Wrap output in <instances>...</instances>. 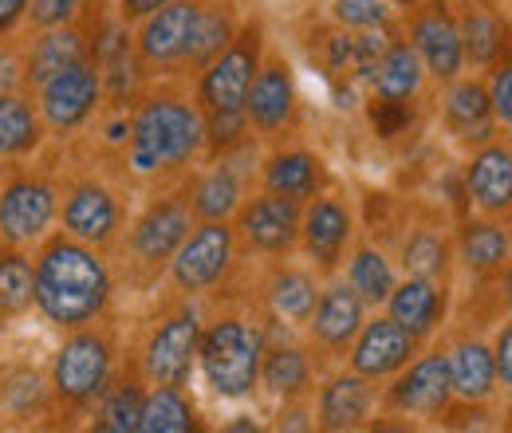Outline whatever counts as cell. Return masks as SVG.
I'll list each match as a JSON object with an SVG mask.
<instances>
[{
  "label": "cell",
  "instance_id": "cell-1",
  "mask_svg": "<svg viewBox=\"0 0 512 433\" xmlns=\"http://www.w3.org/2000/svg\"><path fill=\"white\" fill-rule=\"evenodd\" d=\"M107 296H111V280H107V268L95 260V252H87L75 241H60L40 256L36 304L52 323L79 327L103 311Z\"/></svg>",
  "mask_w": 512,
  "mask_h": 433
},
{
  "label": "cell",
  "instance_id": "cell-2",
  "mask_svg": "<svg viewBox=\"0 0 512 433\" xmlns=\"http://www.w3.org/2000/svg\"><path fill=\"white\" fill-rule=\"evenodd\" d=\"M205 142V123L182 99H150L130 123V166L138 174H158L193 158Z\"/></svg>",
  "mask_w": 512,
  "mask_h": 433
},
{
  "label": "cell",
  "instance_id": "cell-3",
  "mask_svg": "<svg viewBox=\"0 0 512 433\" xmlns=\"http://www.w3.org/2000/svg\"><path fill=\"white\" fill-rule=\"evenodd\" d=\"M201 371L209 386L221 398H245L260 378V359H264V339L260 331L241 323V319H217L201 343H197Z\"/></svg>",
  "mask_w": 512,
  "mask_h": 433
},
{
  "label": "cell",
  "instance_id": "cell-4",
  "mask_svg": "<svg viewBox=\"0 0 512 433\" xmlns=\"http://www.w3.org/2000/svg\"><path fill=\"white\" fill-rule=\"evenodd\" d=\"M256 71H260V32L249 28L217 60L205 63V75H201L205 111H245V99H249Z\"/></svg>",
  "mask_w": 512,
  "mask_h": 433
},
{
  "label": "cell",
  "instance_id": "cell-5",
  "mask_svg": "<svg viewBox=\"0 0 512 433\" xmlns=\"http://www.w3.org/2000/svg\"><path fill=\"white\" fill-rule=\"evenodd\" d=\"M233 260V229L225 221H205L174 252V284L182 292L213 288Z\"/></svg>",
  "mask_w": 512,
  "mask_h": 433
},
{
  "label": "cell",
  "instance_id": "cell-6",
  "mask_svg": "<svg viewBox=\"0 0 512 433\" xmlns=\"http://www.w3.org/2000/svg\"><path fill=\"white\" fill-rule=\"evenodd\" d=\"M197 343H201V323H197V311L186 308L178 315H170L150 347H146V374L158 382V386H182L190 378V367L197 359Z\"/></svg>",
  "mask_w": 512,
  "mask_h": 433
},
{
  "label": "cell",
  "instance_id": "cell-7",
  "mask_svg": "<svg viewBox=\"0 0 512 433\" xmlns=\"http://www.w3.org/2000/svg\"><path fill=\"white\" fill-rule=\"evenodd\" d=\"M99 87H103L99 71L83 60L64 67L48 83H40V99H44L40 107H44L48 126L52 130H71V126L83 123L99 103Z\"/></svg>",
  "mask_w": 512,
  "mask_h": 433
},
{
  "label": "cell",
  "instance_id": "cell-8",
  "mask_svg": "<svg viewBox=\"0 0 512 433\" xmlns=\"http://www.w3.org/2000/svg\"><path fill=\"white\" fill-rule=\"evenodd\" d=\"M414 351H418V335H410L398 319H371L355 335L351 367L363 378H386V374L410 367Z\"/></svg>",
  "mask_w": 512,
  "mask_h": 433
},
{
  "label": "cell",
  "instance_id": "cell-9",
  "mask_svg": "<svg viewBox=\"0 0 512 433\" xmlns=\"http://www.w3.org/2000/svg\"><path fill=\"white\" fill-rule=\"evenodd\" d=\"M410 36H414V40H410L414 52L422 56L426 71H430L434 79H457V71L465 67V48H461V28H457V20L449 16V8L442 0L426 4V8L414 16Z\"/></svg>",
  "mask_w": 512,
  "mask_h": 433
},
{
  "label": "cell",
  "instance_id": "cell-10",
  "mask_svg": "<svg viewBox=\"0 0 512 433\" xmlns=\"http://www.w3.org/2000/svg\"><path fill=\"white\" fill-rule=\"evenodd\" d=\"M111 374V347L99 335H75L67 339L56 359V390L67 402H87L103 390Z\"/></svg>",
  "mask_w": 512,
  "mask_h": 433
},
{
  "label": "cell",
  "instance_id": "cell-11",
  "mask_svg": "<svg viewBox=\"0 0 512 433\" xmlns=\"http://www.w3.org/2000/svg\"><path fill=\"white\" fill-rule=\"evenodd\" d=\"M453 398V382H449V355H426L418 363H410V371L402 374L390 390V402L402 414H418V418H434L442 414Z\"/></svg>",
  "mask_w": 512,
  "mask_h": 433
},
{
  "label": "cell",
  "instance_id": "cell-12",
  "mask_svg": "<svg viewBox=\"0 0 512 433\" xmlns=\"http://www.w3.org/2000/svg\"><path fill=\"white\" fill-rule=\"evenodd\" d=\"M241 233L256 252H288L300 237V201L264 193L241 213Z\"/></svg>",
  "mask_w": 512,
  "mask_h": 433
},
{
  "label": "cell",
  "instance_id": "cell-13",
  "mask_svg": "<svg viewBox=\"0 0 512 433\" xmlns=\"http://www.w3.org/2000/svg\"><path fill=\"white\" fill-rule=\"evenodd\" d=\"M296 111V83H292V71L288 63H268L260 67L249 87V99H245V115L256 130L272 134L292 119Z\"/></svg>",
  "mask_w": 512,
  "mask_h": 433
},
{
  "label": "cell",
  "instance_id": "cell-14",
  "mask_svg": "<svg viewBox=\"0 0 512 433\" xmlns=\"http://www.w3.org/2000/svg\"><path fill=\"white\" fill-rule=\"evenodd\" d=\"M56 213V201H52V189L40 186V182H16V186L4 189L0 197V233L8 241H32L48 229Z\"/></svg>",
  "mask_w": 512,
  "mask_h": 433
},
{
  "label": "cell",
  "instance_id": "cell-15",
  "mask_svg": "<svg viewBox=\"0 0 512 433\" xmlns=\"http://www.w3.org/2000/svg\"><path fill=\"white\" fill-rule=\"evenodd\" d=\"M193 16H197V4H193V0H170V4H162L158 12H150L146 24H142V36H138L142 60L170 63V60H178V56H186V40H190Z\"/></svg>",
  "mask_w": 512,
  "mask_h": 433
},
{
  "label": "cell",
  "instance_id": "cell-16",
  "mask_svg": "<svg viewBox=\"0 0 512 433\" xmlns=\"http://www.w3.org/2000/svg\"><path fill=\"white\" fill-rule=\"evenodd\" d=\"M465 189L485 213H493V217L512 213V150L485 146L481 154H473V162L465 170Z\"/></svg>",
  "mask_w": 512,
  "mask_h": 433
},
{
  "label": "cell",
  "instance_id": "cell-17",
  "mask_svg": "<svg viewBox=\"0 0 512 433\" xmlns=\"http://www.w3.org/2000/svg\"><path fill=\"white\" fill-rule=\"evenodd\" d=\"M359 327H363V300L355 296L351 284H331L327 292H320L316 311H312V335L323 347L331 351L351 347Z\"/></svg>",
  "mask_w": 512,
  "mask_h": 433
},
{
  "label": "cell",
  "instance_id": "cell-18",
  "mask_svg": "<svg viewBox=\"0 0 512 433\" xmlns=\"http://www.w3.org/2000/svg\"><path fill=\"white\" fill-rule=\"evenodd\" d=\"M190 237V209L182 201H158L138 225H134V252L150 264L170 260L178 245Z\"/></svg>",
  "mask_w": 512,
  "mask_h": 433
},
{
  "label": "cell",
  "instance_id": "cell-19",
  "mask_svg": "<svg viewBox=\"0 0 512 433\" xmlns=\"http://www.w3.org/2000/svg\"><path fill=\"white\" fill-rule=\"evenodd\" d=\"M300 237H304V248L320 260V268H331L343 248H347V237H351V213L343 201L335 197H320L304 221H300Z\"/></svg>",
  "mask_w": 512,
  "mask_h": 433
},
{
  "label": "cell",
  "instance_id": "cell-20",
  "mask_svg": "<svg viewBox=\"0 0 512 433\" xmlns=\"http://www.w3.org/2000/svg\"><path fill=\"white\" fill-rule=\"evenodd\" d=\"M390 304V319H398L410 335H430L446 311V292L438 280H422V276H410L406 284H394V292L386 296Z\"/></svg>",
  "mask_w": 512,
  "mask_h": 433
},
{
  "label": "cell",
  "instance_id": "cell-21",
  "mask_svg": "<svg viewBox=\"0 0 512 433\" xmlns=\"http://www.w3.org/2000/svg\"><path fill=\"white\" fill-rule=\"evenodd\" d=\"M64 225L75 241L103 245V241L115 233V225H119L115 197H111L103 186H79L71 197H67Z\"/></svg>",
  "mask_w": 512,
  "mask_h": 433
},
{
  "label": "cell",
  "instance_id": "cell-22",
  "mask_svg": "<svg viewBox=\"0 0 512 433\" xmlns=\"http://www.w3.org/2000/svg\"><path fill=\"white\" fill-rule=\"evenodd\" d=\"M457 28H461L465 60H473L477 67H497L501 56L509 52V24L481 4H465Z\"/></svg>",
  "mask_w": 512,
  "mask_h": 433
},
{
  "label": "cell",
  "instance_id": "cell-23",
  "mask_svg": "<svg viewBox=\"0 0 512 433\" xmlns=\"http://www.w3.org/2000/svg\"><path fill=\"white\" fill-rule=\"evenodd\" d=\"M371 414V386L363 374H339L320 394V426L323 430H355Z\"/></svg>",
  "mask_w": 512,
  "mask_h": 433
},
{
  "label": "cell",
  "instance_id": "cell-24",
  "mask_svg": "<svg viewBox=\"0 0 512 433\" xmlns=\"http://www.w3.org/2000/svg\"><path fill=\"white\" fill-rule=\"evenodd\" d=\"M449 382L461 402H485L497 390V363L485 343H457L449 355Z\"/></svg>",
  "mask_w": 512,
  "mask_h": 433
},
{
  "label": "cell",
  "instance_id": "cell-25",
  "mask_svg": "<svg viewBox=\"0 0 512 433\" xmlns=\"http://www.w3.org/2000/svg\"><path fill=\"white\" fill-rule=\"evenodd\" d=\"M386 48L383 28H347L327 40V67L335 75H371Z\"/></svg>",
  "mask_w": 512,
  "mask_h": 433
},
{
  "label": "cell",
  "instance_id": "cell-26",
  "mask_svg": "<svg viewBox=\"0 0 512 433\" xmlns=\"http://www.w3.org/2000/svg\"><path fill=\"white\" fill-rule=\"evenodd\" d=\"M446 123L453 126V134L461 138H477L485 142L493 134V103H489V91L473 79L465 83H453L446 95Z\"/></svg>",
  "mask_w": 512,
  "mask_h": 433
},
{
  "label": "cell",
  "instance_id": "cell-27",
  "mask_svg": "<svg viewBox=\"0 0 512 433\" xmlns=\"http://www.w3.org/2000/svg\"><path fill=\"white\" fill-rule=\"evenodd\" d=\"M422 75H426V63L414 52V44L386 48L383 60L375 63V71H371L379 99H410L422 87Z\"/></svg>",
  "mask_w": 512,
  "mask_h": 433
},
{
  "label": "cell",
  "instance_id": "cell-28",
  "mask_svg": "<svg viewBox=\"0 0 512 433\" xmlns=\"http://www.w3.org/2000/svg\"><path fill=\"white\" fill-rule=\"evenodd\" d=\"M509 233L497 229L493 221H469L461 225V237H457V256L469 272H497L505 268L509 260Z\"/></svg>",
  "mask_w": 512,
  "mask_h": 433
},
{
  "label": "cell",
  "instance_id": "cell-29",
  "mask_svg": "<svg viewBox=\"0 0 512 433\" xmlns=\"http://www.w3.org/2000/svg\"><path fill=\"white\" fill-rule=\"evenodd\" d=\"M264 186L280 197H292V201H304L312 197L320 186V162L304 150H288V154H276L268 158L264 166Z\"/></svg>",
  "mask_w": 512,
  "mask_h": 433
},
{
  "label": "cell",
  "instance_id": "cell-30",
  "mask_svg": "<svg viewBox=\"0 0 512 433\" xmlns=\"http://www.w3.org/2000/svg\"><path fill=\"white\" fill-rule=\"evenodd\" d=\"M268 300H272L276 315H284V319H292V323H308L312 311H316L320 292H316V280H312L308 272L284 268V272L272 276V284H268Z\"/></svg>",
  "mask_w": 512,
  "mask_h": 433
},
{
  "label": "cell",
  "instance_id": "cell-31",
  "mask_svg": "<svg viewBox=\"0 0 512 433\" xmlns=\"http://www.w3.org/2000/svg\"><path fill=\"white\" fill-rule=\"evenodd\" d=\"M347 284L355 288V296L363 304H386V296L394 292V268H390L383 252L359 248L347 264Z\"/></svg>",
  "mask_w": 512,
  "mask_h": 433
},
{
  "label": "cell",
  "instance_id": "cell-32",
  "mask_svg": "<svg viewBox=\"0 0 512 433\" xmlns=\"http://www.w3.org/2000/svg\"><path fill=\"white\" fill-rule=\"evenodd\" d=\"M146 433H186L193 430V406L182 398L178 386H158L142 402V426Z\"/></svg>",
  "mask_w": 512,
  "mask_h": 433
},
{
  "label": "cell",
  "instance_id": "cell-33",
  "mask_svg": "<svg viewBox=\"0 0 512 433\" xmlns=\"http://www.w3.org/2000/svg\"><path fill=\"white\" fill-rule=\"evenodd\" d=\"M229 44H233V24H229V16L217 12V8H197L190 40H186V60L197 63V67H205V63L217 60Z\"/></svg>",
  "mask_w": 512,
  "mask_h": 433
},
{
  "label": "cell",
  "instance_id": "cell-34",
  "mask_svg": "<svg viewBox=\"0 0 512 433\" xmlns=\"http://www.w3.org/2000/svg\"><path fill=\"white\" fill-rule=\"evenodd\" d=\"M83 60V40H79V32H71V28H52L40 44H36V52H32V63H28V75H32V83H48L52 75H60L64 67Z\"/></svg>",
  "mask_w": 512,
  "mask_h": 433
},
{
  "label": "cell",
  "instance_id": "cell-35",
  "mask_svg": "<svg viewBox=\"0 0 512 433\" xmlns=\"http://www.w3.org/2000/svg\"><path fill=\"white\" fill-rule=\"evenodd\" d=\"M308 359H304V351H296V347H276V351H268L264 359H260V378H264V386L272 390V394H280V398H292V394H300L304 386H308Z\"/></svg>",
  "mask_w": 512,
  "mask_h": 433
},
{
  "label": "cell",
  "instance_id": "cell-36",
  "mask_svg": "<svg viewBox=\"0 0 512 433\" xmlns=\"http://www.w3.org/2000/svg\"><path fill=\"white\" fill-rule=\"evenodd\" d=\"M237 201H241V182L225 166L213 170V174H205L197 182V189H193V213L205 217V221H225L237 209Z\"/></svg>",
  "mask_w": 512,
  "mask_h": 433
},
{
  "label": "cell",
  "instance_id": "cell-37",
  "mask_svg": "<svg viewBox=\"0 0 512 433\" xmlns=\"http://www.w3.org/2000/svg\"><path fill=\"white\" fill-rule=\"evenodd\" d=\"M36 138H40V123L32 107L12 91L0 95V154H24L36 146Z\"/></svg>",
  "mask_w": 512,
  "mask_h": 433
},
{
  "label": "cell",
  "instance_id": "cell-38",
  "mask_svg": "<svg viewBox=\"0 0 512 433\" xmlns=\"http://www.w3.org/2000/svg\"><path fill=\"white\" fill-rule=\"evenodd\" d=\"M36 300V272L24 256H0V315H20Z\"/></svg>",
  "mask_w": 512,
  "mask_h": 433
},
{
  "label": "cell",
  "instance_id": "cell-39",
  "mask_svg": "<svg viewBox=\"0 0 512 433\" xmlns=\"http://www.w3.org/2000/svg\"><path fill=\"white\" fill-rule=\"evenodd\" d=\"M402 264L410 276H422V280H446V264H449V248L438 233L422 229L414 233L406 248H402Z\"/></svg>",
  "mask_w": 512,
  "mask_h": 433
},
{
  "label": "cell",
  "instance_id": "cell-40",
  "mask_svg": "<svg viewBox=\"0 0 512 433\" xmlns=\"http://www.w3.org/2000/svg\"><path fill=\"white\" fill-rule=\"evenodd\" d=\"M142 390L134 386V382H123L119 390H111L107 394V402H103V410H99V430L107 433H134L142 426Z\"/></svg>",
  "mask_w": 512,
  "mask_h": 433
},
{
  "label": "cell",
  "instance_id": "cell-41",
  "mask_svg": "<svg viewBox=\"0 0 512 433\" xmlns=\"http://www.w3.org/2000/svg\"><path fill=\"white\" fill-rule=\"evenodd\" d=\"M0 398H4L8 410L32 414V410H40V402H44V382L32 371H12L0 382Z\"/></svg>",
  "mask_w": 512,
  "mask_h": 433
},
{
  "label": "cell",
  "instance_id": "cell-42",
  "mask_svg": "<svg viewBox=\"0 0 512 433\" xmlns=\"http://www.w3.org/2000/svg\"><path fill=\"white\" fill-rule=\"evenodd\" d=\"M331 16L343 28H383L390 20V4L386 0H335Z\"/></svg>",
  "mask_w": 512,
  "mask_h": 433
},
{
  "label": "cell",
  "instance_id": "cell-43",
  "mask_svg": "<svg viewBox=\"0 0 512 433\" xmlns=\"http://www.w3.org/2000/svg\"><path fill=\"white\" fill-rule=\"evenodd\" d=\"M245 126H249V115H245V111H209V123H205V138H209V142H213L217 150H225V146L241 142Z\"/></svg>",
  "mask_w": 512,
  "mask_h": 433
},
{
  "label": "cell",
  "instance_id": "cell-44",
  "mask_svg": "<svg viewBox=\"0 0 512 433\" xmlns=\"http://www.w3.org/2000/svg\"><path fill=\"white\" fill-rule=\"evenodd\" d=\"M489 103H493V119L512 126V60L497 63L493 83H489Z\"/></svg>",
  "mask_w": 512,
  "mask_h": 433
},
{
  "label": "cell",
  "instance_id": "cell-45",
  "mask_svg": "<svg viewBox=\"0 0 512 433\" xmlns=\"http://www.w3.org/2000/svg\"><path fill=\"white\" fill-rule=\"evenodd\" d=\"M371 123L383 138H394L410 126V111L402 107V99H375V111H371Z\"/></svg>",
  "mask_w": 512,
  "mask_h": 433
},
{
  "label": "cell",
  "instance_id": "cell-46",
  "mask_svg": "<svg viewBox=\"0 0 512 433\" xmlns=\"http://www.w3.org/2000/svg\"><path fill=\"white\" fill-rule=\"evenodd\" d=\"M75 8H79V0H32V20L40 28H64L75 16Z\"/></svg>",
  "mask_w": 512,
  "mask_h": 433
},
{
  "label": "cell",
  "instance_id": "cell-47",
  "mask_svg": "<svg viewBox=\"0 0 512 433\" xmlns=\"http://www.w3.org/2000/svg\"><path fill=\"white\" fill-rule=\"evenodd\" d=\"M493 363H497V382H505V386L512 390V323H505V331L497 335Z\"/></svg>",
  "mask_w": 512,
  "mask_h": 433
},
{
  "label": "cell",
  "instance_id": "cell-48",
  "mask_svg": "<svg viewBox=\"0 0 512 433\" xmlns=\"http://www.w3.org/2000/svg\"><path fill=\"white\" fill-rule=\"evenodd\" d=\"M162 4H170V0H123V16H127V20H142V16L158 12Z\"/></svg>",
  "mask_w": 512,
  "mask_h": 433
},
{
  "label": "cell",
  "instance_id": "cell-49",
  "mask_svg": "<svg viewBox=\"0 0 512 433\" xmlns=\"http://www.w3.org/2000/svg\"><path fill=\"white\" fill-rule=\"evenodd\" d=\"M24 4H28V0H0V32H4V28H12V24L20 20Z\"/></svg>",
  "mask_w": 512,
  "mask_h": 433
},
{
  "label": "cell",
  "instance_id": "cell-50",
  "mask_svg": "<svg viewBox=\"0 0 512 433\" xmlns=\"http://www.w3.org/2000/svg\"><path fill=\"white\" fill-rule=\"evenodd\" d=\"M12 87H16V63H12V56L0 52V95H8Z\"/></svg>",
  "mask_w": 512,
  "mask_h": 433
},
{
  "label": "cell",
  "instance_id": "cell-51",
  "mask_svg": "<svg viewBox=\"0 0 512 433\" xmlns=\"http://www.w3.org/2000/svg\"><path fill=\"white\" fill-rule=\"evenodd\" d=\"M505 300L512 304V264H509V272H505Z\"/></svg>",
  "mask_w": 512,
  "mask_h": 433
},
{
  "label": "cell",
  "instance_id": "cell-52",
  "mask_svg": "<svg viewBox=\"0 0 512 433\" xmlns=\"http://www.w3.org/2000/svg\"><path fill=\"white\" fill-rule=\"evenodd\" d=\"M509 241H512V237H509Z\"/></svg>",
  "mask_w": 512,
  "mask_h": 433
}]
</instances>
